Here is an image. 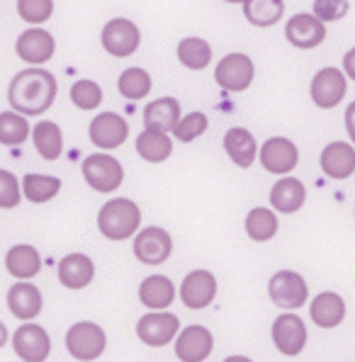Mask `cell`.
<instances>
[{
    "instance_id": "1",
    "label": "cell",
    "mask_w": 355,
    "mask_h": 362,
    "mask_svg": "<svg viewBox=\"0 0 355 362\" xmlns=\"http://www.w3.org/2000/svg\"><path fill=\"white\" fill-rule=\"evenodd\" d=\"M57 93H59V83L54 74L40 69V66H32V69L20 71L10 81L8 103L15 112L25 117H40L54 105Z\"/></svg>"
},
{
    "instance_id": "2",
    "label": "cell",
    "mask_w": 355,
    "mask_h": 362,
    "mask_svg": "<svg viewBox=\"0 0 355 362\" xmlns=\"http://www.w3.org/2000/svg\"><path fill=\"white\" fill-rule=\"evenodd\" d=\"M139 224H141V211L127 197H115L105 202L98 214V229L110 241H124L134 236Z\"/></svg>"
},
{
    "instance_id": "3",
    "label": "cell",
    "mask_w": 355,
    "mask_h": 362,
    "mask_svg": "<svg viewBox=\"0 0 355 362\" xmlns=\"http://www.w3.org/2000/svg\"><path fill=\"white\" fill-rule=\"evenodd\" d=\"M81 173L86 177V182L93 187L95 192L110 194L115 192L124 180V168L115 156L110 153H93L83 160Z\"/></svg>"
},
{
    "instance_id": "4",
    "label": "cell",
    "mask_w": 355,
    "mask_h": 362,
    "mask_svg": "<svg viewBox=\"0 0 355 362\" xmlns=\"http://www.w3.org/2000/svg\"><path fill=\"white\" fill-rule=\"evenodd\" d=\"M103 49L115 59H127L139 49L141 44V32L132 20L127 18H115L103 27V35H100Z\"/></svg>"
},
{
    "instance_id": "5",
    "label": "cell",
    "mask_w": 355,
    "mask_h": 362,
    "mask_svg": "<svg viewBox=\"0 0 355 362\" xmlns=\"http://www.w3.org/2000/svg\"><path fill=\"white\" fill-rule=\"evenodd\" d=\"M268 294H270V299H273L275 306L287 309V311H295V309H299V306L307 304L309 289H307V282H304V277L299 275V272L280 270L270 277Z\"/></svg>"
},
{
    "instance_id": "6",
    "label": "cell",
    "mask_w": 355,
    "mask_h": 362,
    "mask_svg": "<svg viewBox=\"0 0 355 362\" xmlns=\"http://www.w3.org/2000/svg\"><path fill=\"white\" fill-rule=\"evenodd\" d=\"M105 345H107V336L98 324L91 321H81V324L71 326V331L66 333V348L76 360L91 362L103 355Z\"/></svg>"
},
{
    "instance_id": "7",
    "label": "cell",
    "mask_w": 355,
    "mask_h": 362,
    "mask_svg": "<svg viewBox=\"0 0 355 362\" xmlns=\"http://www.w3.org/2000/svg\"><path fill=\"white\" fill-rule=\"evenodd\" d=\"M253 76H256L253 61L248 59L246 54H238V52L226 54L217 64V69H214V81H217V86L229 93H243L253 83Z\"/></svg>"
},
{
    "instance_id": "8",
    "label": "cell",
    "mask_w": 355,
    "mask_h": 362,
    "mask_svg": "<svg viewBox=\"0 0 355 362\" xmlns=\"http://www.w3.org/2000/svg\"><path fill=\"white\" fill-rule=\"evenodd\" d=\"M260 165L273 175H290L299 163V148L287 136H270L258 151Z\"/></svg>"
},
{
    "instance_id": "9",
    "label": "cell",
    "mask_w": 355,
    "mask_h": 362,
    "mask_svg": "<svg viewBox=\"0 0 355 362\" xmlns=\"http://www.w3.org/2000/svg\"><path fill=\"white\" fill-rule=\"evenodd\" d=\"M346 90H348V76L343 71H338L336 66L321 69L312 78V86H309L314 105L321 110H334L346 98Z\"/></svg>"
},
{
    "instance_id": "10",
    "label": "cell",
    "mask_w": 355,
    "mask_h": 362,
    "mask_svg": "<svg viewBox=\"0 0 355 362\" xmlns=\"http://www.w3.org/2000/svg\"><path fill=\"white\" fill-rule=\"evenodd\" d=\"M173 253V238L161 226H146L134 236V255L144 265H161Z\"/></svg>"
},
{
    "instance_id": "11",
    "label": "cell",
    "mask_w": 355,
    "mask_h": 362,
    "mask_svg": "<svg viewBox=\"0 0 355 362\" xmlns=\"http://www.w3.org/2000/svg\"><path fill=\"white\" fill-rule=\"evenodd\" d=\"M180 331V321L170 311H158V314H146L139 319L136 324V336L141 343H146L149 348H163L168 345Z\"/></svg>"
},
{
    "instance_id": "12",
    "label": "cell",
    "mask_w": 355,
    "mask_h": 362,
    "mask_svg": "<svg viewBox=\"0 0 355 362\" xmlns=\"http://www.w3.org/2000/svg\"><path fill=\"white\" fill-rule=\"evenodd\" d=\"M15 52L22 61L32 66H42L47 61L54 59V52H57V39L52 37V32L42 30V27H30L18 37L15 42Z\"/></svg>"
},
{
    "instance_id": "13",
    "label": "cell",
    "mask_w": 355,
    "mask_h": 362,
    "mask_svg": "<svg viewBox=\"0 0 355 362\" xmlns=\"http://www.w3.org/2000/svg\"><path fill=\"white\" fill-rule=\"evenodd\" d=\"M91 141L95 144L103 151H110V148H120L122 144L129 136V124L127 119L117 112H100L95 119L91 122Z\"/></svg>"
},
{
    "instance_id": "14",
    "label": "cell",
    "mask_w": 355,
    "mask_h": 362,
    "mask_svg": "<svg viewBox=\"0 0 355 362\" xmlns=\"http://www.w3.org/2000/svg\"><path fill=\"white\" fill-rule=\"evenodd\" d=\"M13 348L20 360L25 362H44L52 353V338L37 324H25L15 331Z\"/></svg>"
},
{
    "instance_id": "15",
    "label": "cell",
    "mask_w": 355,
    "mask_h": 362,
    "mask_svg": "<svg viewBox=\"0 0 355 362\" xmlns=\"http://www.w3.org/2000/svg\"><path fill=\"white\" fill-rule=\"evenodd\" d=\"M285 37L297 49H314L326 39V22H321L314 13H297L287 20Z\"/></svg>"
},
{
    "instance_id": "16",
    "label": "cell",
    "mask_w": 355,
    "mask_h": 362,
    "mask_svg": "<svg viewBox=\"0 0 355 362\" xmlns=\"http://www.w3.org/2000/svg\"><path fill=\"white\" fill-rule=\"evenodd\" d=\"M217 297V280L212 272L207 270H195L182 280L180 285V299L187 309H207Z\"/></svg>"
},
{
    "instance_id": "17",
    "label": "cell",
    "mask_w": 355,
    "mask_h": 362,
    "mask_svg": "<svg viewBox=\"0 0 355 362\" xmlns=\"http://www.w3.org/2000/svg\"><path fill=\"white\" fill-rule=\"evenodd\" d=\"M273 343L282 355H299L307 345V326L297 314H282L273 324Z\"/></svg>"
},
{
    "instance_id": "18",
    "label": "cell",
    "mask_w": 355,
    "mask_h": 362,
    "mask_svg": "<svg viewBox=\"0 0 355 362\" xmlns=\"http://www.w3.org/2000/svg\"><path fill=\"white\" fill-rule=\"evenodd\" d=\"M214 348L212 333L204 326H187L175 341V355L182 362H204Z\"/></svg>"
},
{
    "instance_id": "19",
    "label": "cell",
    "mask_w": 355,
    "mask_h": 362,
    "mask_svg": "<svg viewBox=\"0 0 355 362\" xmlns=\"http://www.w3.org/2000/svg\"><path fill=\"white\" fill-rule=\"evenodd\" d=\"M319 163L324 175L334 177V180H346L355 173V146L346 141H331L321 151Z\"/></svg>"
},
{
    "instance_id": "20",
    "label": "cell",
    "mask_w": 355,
    "mask_h": 362,
    "mask_svg": "<svg viewBox=\"0 0 355 362\" xmlns=\"http://www.w3.org/2000/svg\"><path fill=\"white\" fill-rule=\"evenodd\" d=\"M180 117V103L175 98H158L144 107V129L170 134L175 132Z\"/></svg>"
},
{
    "instance_id": "21",
    "label": "cell",
    "mask_w": 355,
    "mask_h": 362,
    "mask_svg": "<svg viewBox=\"0 0 355 362\" xmlns=\"http://www.w3.org/2000/svg\"><path fill=\"white\" fill-rule=\"evenodd\" d=\"M304 202H307V187L292 175L280 177L270 190V204L280 214H295L304 207Z\"/></svg>"
},
{
    "instance_id": "22",
    "label": "cell",
    "mask_w": 355,
    "mask_h": 362,
    "mask_svg": "<svg viewBox=\"0 0 355 362\" xmlns=\"http://www.w3.org/2000/svg\"><path fill=\"white\" fill-rule=\"evenodd\" d=\"M224 151L231 158V163L238 168H251L253 160L258 158V144L248 129L243 127H231L224 134Z\"/></svg>"
},
{
    "instance_id": "23",
    "label": "cell",
    "mask_w": 355,
    "mask_h": 362,
    "mask_svg": "<svg viewBox=\"0 0 355 362\" xmlns=\"http://www.w3.org/2000/svg\"><path fill=\"white\" fill-rule=\"evenodd\" d=\"M95 277V263L86 253H71L59 263V282L69 289L88 287Z\"/></svg>"
},
{
    "instance_id": "24",
    "label": "cell",
    "mask_w": 355,
    "mask_h": 362,
    "mask_svg": "<svg viewBox=\"0 0 355 362\" xmlns=\"http://www.w3.org/2000/svg\"><path fill=\"white\" fill-rule=\"evenodd\" d=\"M139 299L146 309L163 311L173 304L175 299V287L165 275H151L139 285Z\"/></svg>"
},
{
    "instance_id": "25",
    "label": "cell",
    "mask_w": 355,
    "mask_h": 362,
    "mask_svg": "<svg viewBox=\"0 0 355 362\" xmlns=\"http://www.w3.org/2000/svg\"><path fill=\"white\" fill-rule=\"evenodd\" d=\"M309 314L319 328H336L346 319V302L336 292H321L314 297Z\"/></svg>"
},
{
    "instance_id": "26",
    "label": "cell",
    "mask_w": 355,
    "mask_h": 362,
    "mask_svg": "<svg viewBox=\"0 0 355 362\" xmlns=\"http://www.w3.org/2000/svg\"><path fill=\"white\" fill-rule=\"evenodd\" d=\"M8 306L18 319H35L42 311V292L30 282H18L8 289Z\"/></svg>"
},
{
    "instance_id": "27",
    "label": "cell",
    "mask_w": 355,
    "mask_h": 362,
    "mask_svg": "<svg viewBox=\"0 0 355 362\" xmlns=\"http://www.w3.org/2000/svg\"><path fill=\"white\" fill-rule=\"evenodd\" d=\"M5 267L13 277L18 280H30L40 272L42 267V258L37 253L35 246H27V243H20V246H13L5 255Z\"/></svg>"
},
{
    "instance_id": "28",
    "label": "cell",
    "mask_w": 355,
    "mask_h": 362,
    "mask_svg": "<svg viewBox=\"0 0 355 362\" xmlns=\"http://www.w3.org/2000/svg\"><path fill=\"white\" fill-rule=\"evenodd\" d=\"M32 141H35L37 153L44 160H57L64 153V136H61L59 124H54L49 119L37 122L35 129H32Z\"/></svg>"
},
{
    "instance_id": "29",
    "label": "cell",
    "mask_w": 355,
    "mask_h": 362,
    "mask_svg": "<svg viewBox=\"0 0 355 362\" xmlns=\"http://www.w3.org/2000/svg\"><path fill=\"white\" fill-rule=\"evenodd\" d=\"M136 153L149 163H163L173 153V139L163 132H149L144 129L136 136Z\"/></svg>"
},
{
    "instance_id": "30",
    "label": "cell",
    "mask_w": 355,
    "mask_h": 362,
    "mask_svg": "<svg viewBox=\"0 0 355 362\" xmlns=\"http://www.w3.org/2000/svg\"><path fill=\"white\" fill-rule=\"evenodd\" d=\"M178 61L190 71H202L212 61V47H209L207 39L185 37L178 44Z\"/></svg>"
},
{
    "instance_id": "31",
    "label": "cell",
    "mask_w": 355,
    "mask_h": 362,
    "mask_svg": "<svg viewBox=\"0 0 355 362\" xmlns=\"http://www.w3.org/2000/svg\"><path fill=\"white\" fill-rule=\"evenodd\" d=\"M285 15V0H246L243 18L256 27H273Z\"/></svg>"
},
{
    "instance_id": "32",
    "label": "cell",
    "mask_w": 355,
    "mask_h": 362,
    "mask_svg": "<svg viewBox=\"0 0 355 362\" xmlns=\"http://www.w3.org/2000/svg\"><path fill=\"white\" fill-rule=\"evenodd\" d=\"M61 190V180L54 175H42V173H27L25 180H22V194H25L30 202L44 204L49 199H54Z\"/></svg>"
},
{
    "instance_id": "33",
    "label": "cell",
    "mask_w": 355,
    "mask_h": 362,
    "mask_svg": "<svg viewBox=\"0 0 355 362\" xmlns=\"http://www.w3.org/2000/svg\"><path fill=\"white\" fill-rule=\"evenodd\" d=\"M151 76H149V71L139 69V66H134V69H127L122 71L120 81H117V90L122 98L127 100H141V98H149V93H151Z\"/></svg>"
},
{
    "instance_id": "34",
    "label": "cell",
    "mask_w": 355,
    "mask_h": 362,
    "mask_svg": "<svg viewBox=\"0 0 355 362\" xmlns=\"http://www.w3.org/2000/svg\"><path fill=\"white\" fill-rule=\"evenodd\" d=\"M30 122L20 112H0V144L3 146H20L30 136Z\"/></svg>"
},
{
    "instance_id": "35",
    "label": "cell",
    "mask_w": 355,
    "mask_h": 362,
    "mask_svg": "<svg viewBox=\"0 0 355 362\" xmlns=\"http://www.w3.org/2000/svg\"><path fill=\"white\" fill-rule=\"evenodd\" d=\"M246 233L253 241H270L277 233V214L265 207L251 209L246 216Z\"/></svg>"
},
{
    "instance_id": "36",
    "label": "cell",
    "mask_w": 355,
    "mask_h": 362,
    "mask_svg": "<svg viewBox=\"0 0 355 362\" xmlns=\"http://www.w3.org/2000/svg\"><path fill=\"white\" fill-rule=\"evenodd\" d=\"M71 103L78 110H83V112H91V110H95L103 103V88L95 81H88V78L76 81L71 86Z\"/></svg>"
},
{
    "instance_id": "37",
    "label": "cell",
    "mask_w": 355,
    "mask_h": 362,
    "mask_svg": "<svg viewBox=\"0 0 355 362\" xmlns=\"http://www.w3.org/2000/svg\"><path fill=\"white\" fill-rule=\"evenodd\" d=\"M18 15L27 25L40 27L54 15V0H18Z\"/></svg>"
},
{
    "instance_id": "38",
    "label": "cell",
    "mask_w": 355,
    "mask_h": 362,
    "mask_svg": "<svg viewBox=\"0 0 355 362\" xmlns=\"http://www.w3.org/2000/svg\"><path fill=\"white\" fill-rule=\"evenodd\" d=\"M207 115L204 112H190L185 117H180V122H178L173 136L178 139V141H195L197 136H202L204 132H207Z\"/></svg>"
},
{
    "instance_id": "39",
    "label": "cell",
    "mask_w": 355,
    "mask_h": 362,
    "mask_svg": "<svg viewBox=\"0 0 355 362\" xmlns=\"http://www.w3.org/2000/svg\"><path fill=\"white\" fill-rule=\"evenodd\" d=\"M22 199V185L10 170L0 168V209H15Z\"/></svg>"
},
{
    "instance_id": "40",
    "label": "cell",
    "mask_w": 355,
    "mask_h": 362,
    "mask_svg": "<svg viewBox=\"0 0 355 362\" xmlns=\"http://www.w3.org/2000/svg\"><path fill=\"white\" fill-rule=\"evenodd\" d=\"M314 15L321 22H338L348 15V0H314Z\"/></svg>"
},
{
    "instance_id": "41",
    "label": "cell",
    "mask_w": 355,
    "mask_h": 362,
    "mask_svg": "<svg viewBox=\"0 0 355 362\" xmlns=\"http://www.w3.org/2000/svg\"><path fill=\"white\" fill-rule=\"evenodd\" d=\"M343 74L351 78V81H355V47L348 49L346 57H343Z\"/></svg>"
},
{
    "instance_id": "42",
    "label": "cell",
    "mask_w": 355,
    "mask_h": 362,
    "mask_svg": "<svg viewBox=\"0 0 355 362\" xmlns=\"http://www.w3.org/2000/svg\"><path fill=\"white\" fill-rule=\"evenodd\" d=\"M346 132H348V136H351V141L355 146V103H351L346 107Z\"/></svg>"
},
{
    "instance_id": "43",
    "label": "cell",
    "mask_w": 355,
    "mask_h": 362,
    "mask_svg": "<svg viewBox=\"0 0 355 362\" xmlns=\"http://www.w3.org/2000/svg\"><path fill=\"white\" fill-rule=\"evenodd\" d=\"M5 343H8V328L0 324V348H3Z\"/></svg>"
},
{
    "instance_id": "44",
    "label": "cell",
    "mask_w": 355,
    "mask_h": 362,
    "mask_svg": "<svg viewBox=\"0 0 355 362\" xmlns=\"http://www.w3.org/2000/svg\"><path fill=\"white\" fill-rule=\"evenodd\" d=\"M224 362H253V360L243 358V355H231V358H226Z\"/></svg>"
},
{
    "instance_id": "45",
    "label": "cell",
    "mask_w": 355,
    "mask_h": 362,
    "mask_svg": "<svg viewBox=\"0 0 355 362\" xmlns=\"http://www.w3.org/2000/svg\"><path fill=\"white\" fill-rule=\"evenodd\" d=\"M226 3H246V0H226Z\"/></svg>"
}]
</instances>
